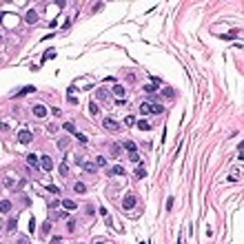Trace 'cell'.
I'll return each mask as SVG.
<instances>
[{"label": "cell", "mask_w": 244, "mask_h": 244, "mask_svg": "<svg viewBox=\"0 0 244 244\" xmlns=\"http://www.w3.org/2000/svg\"><path fill=\"white\" fill-rule=\"evenodd\" d=\"M102 127H104L107 131H111V133H115V131H120V122H115L113 118H109V115H107V118L102 120Z\"/></svg>", "instance_id": "cell-1"}, {"label": "cell", "mask_w": 244, "mask_h": 244, "mask_svg": "<svg viewBox=\"0 0 244 244\" xmlns=\"http://www.w3.org/2000/svg\"><path fill=\"white\" fill-rule=\"evenodd\" d=\"M40 166L44 171H53V160L49 158V155H40Z\"/></svg>", "instance_id": "cell-2"}, {"label": "cell", "mask_w": 244, "mask_h": 244, "mask_svg": "<svg viewBox=\"0 0 244 244\" xmlns=\"http://www.w3.org/2000/svg\"><path fill=\"white\" fill-rule=\"evenodd\" d=\"M135 202H138V200H135V195H133V193H129V195H125V200H122V206H125V209H133V206H135Z\"/></svg>", "instance_id": "cell-3"}, {"label": "cell", "mask_w": 244, "mask_h": 244, "mask_svg": "<svg viewBox=\"0 0 244 244\" xmlns=\"http://www.w3.org/2000/svg\"><path fill=\"white\" fill-rule=\"evenodd\" d=\"M27 164L33 166V169H38V166H40V158H38V153H27Z\"/></svg>", "instance_id": "cell-4"}, {"label": "cell", "mask_w": 244, "mask_h": 244, "mask_svg": "<svg viewBox=\"0 0 244 244\" xmlns=\"http://www.w3.org/2000/svg\"><path fill=\"white\" fill-rule=\"evenodd\" d=\"M24 22H27V24L38 22V11H36V9H29V11H27V16H24Z\"/></svg>", "instance_id": "cell-5"}, {"label": "cell", "mask_w": 244, "mask_h": 244, "mask_svg": "<svg viewBox=\"0 0 244 244\" xmlns=\"http://www.w3.org/2000/svg\"><path fill=\"white\" fill-rule=\"evenodd\" d=\"M18 140H20V144H29V142L33 140V135H31L29 131H20V133H18Z\"/></svg>", "instance_id": "cell-6"}, {"label": "cell", "mask_w": 244, "mask_h": 244, "mask_svg": "<svg viewBox=\"0 0 244 244\" xmlns=\"http://www.w3.org/2000/svg\"><path fill=\"white\" fill-rule=\"evenodd\" d=\"M33 115H36V118H44V115H47V107L38 102V104L33 107Z\"/></svg>", "instance_id": "cell-7"}, {"label": "cell", "mask_w": 244, "mask_h": 244, "mask_svg": "<svg viewBox=\"0 0 244 244\" xmlns=\"http://www.w3.org/2000/svg\"><path fill=\"white\" fill-rule=\"evenodd\" d=\"M111 91H113V95L118 98V100H120V98H125V93H127V89L122 87V84H113V89H111Z\"/></svg>", "instance_id": "cell-8"}, {"label": "cell", "mask_w": 244, "mask_h": 244, "mask_svg": "<svg viewBox=\"0 0 244 244\" xmlns=\"http://www.w3.org/2000/svg\"><path fill=\"white\" fill-rule=\"evenodd\" d=\"M109 153H111V158H120L122 155V144H111Z\"/></svg>", "instance_id": "cell-9"}, {"label": "cell", "mask_w": 244, "mask_h": 244, "mask_svg": "<svg viewBox=\"0 0 244 244\" xmlns=\"http://www.w3.org/2000/svg\"><path fill=\"white\" fill-rule=\"evenodd\" d=\"M22 184H24L22 180H20V182H13L11 178H5V186H7V189H20Z\"/></svg>", "instance_id": "cell-10"}, {"label": "cell", "mask_w": 244, "mask_h": 244, "mask_svg": "<svg viewBox=\"0 0 244 244\" xmlns=\"http://www.w3.org/2000/svg\"><path fill=\"white\" fill-rule=\"evenodd\" d=\"M82 169L87 171V173H98V166H95V162H82Z\"/></svg>", "instance_id": "cell-11"}, {"label": "cell", "mask_w": 244, "mask_h": 244, "mask_svg": "<svg viewBox=\"0 0 244 244\" xmlns=\"http://www.w3.org/2000/svg\"><path fill=\"white\" fill-rule=\"evenodd\" d=\"M135 178H138V180L146 178V166H144V164H138V169H135Z\"/></svg>", "instance_id": "cell-12"}, {"label": "cell", "mask_w": 244, "mask_h": 244, "mask_svg": "<svg viewBox=\"0 0 244 244\" xmlns=\"http://www.w3.org/2000/svg\"><path fill=\"white\" fill-rule=\"evenodd\" d=\"M109 173H111V175H125V166L115 164V166H111V169H109Z\"/></svg>", "instance_id": "cell-13"}, {"label": "cell", "mask_w": 244, "mask_h": 244, "mask_svg": "<svg viewBox=\"0 0 244 244\" xmlns=\"http://www.w3.org/2000/svg\"><path fill=\"white\" fill-rule=\"evenodd\" d=\"M62 206H64V211H76L78 209V204L73 200H62Z\"/></svg>", "instance_id": "cell-14"}, {"label": "cell", "mask_w": 244, "mask_h": 244, "mask_svg": "<svg viewBox=\"0 0 244 244\" xmlns=\"http://www.w3.org/2000/svg\"><path fill=\"white\" fill-rule=\"evenodd\" d=\"M11 211V202L9 200H0V213H9Z\"/></svg>", "instance_id": "cell-15"}, {"label": "cell", "mask_w": 244, "mask_h": 244, "mask_svg": "<svg viewBox=\"0 0 244 244\" xmlns=\"http://www.w3.org/2000/svg\"><path fill=\"white\" fill-rule=\"evenodd\" d=\"M73 191H76V193H87V184L84 182H76V184H73Z\"/></svg>", "instance_id": "cell-16"}, {"label": "cell", "mask_w": 244, "mask_h": 244, "mask_svg": "<svg viewBox=\"0 0 244 244\" xmlns=\"http://www.w3.org/2000/svg\"><path fill=\"white\" fill-rule=\"evenodd\" d=\"M58 173H60L62 178H64V175H69V164H67V160H64V162L58 166Z\"/></svg>", "instance_id": "cell-17"}, {"label": "cell", "mask_w": 244, "mask_h": 244, "mask_svg": "<svg viewBox=\"0 0 244 244\" xmlns=\"http://www.w3.org/2000/svg\"><path fill=\"white\" fill-rule=\"evenodd\" d=\"M135 125H138V129H142V131H149V129H151V125H149L146 120H138Z\"/></svg>", "instance_id": "cell-18"}, {"label": "cell", "mask_w": 244, "mask_h": 244, "mask_svg": "<svg viewBox=\"0 0 244 244\" xmlns=\"http://www.w3.org/2000/svg\"><path fill=\"white\" fill-rule=\"evenodd\" d=\"M149 109H151V113H162V111H164L160 102H153V104H149Z\"/></svg>", "instance_id": "cell-19"}, {"label": "cell", "mask_w": 244, "mask_h": 244, "mask_svg": "<svg viewBox=\"0 0 244 244\" xmlns=\"http://www.w3.org/2000/svg\"><path fill=\"white\" fill-rule=\"evenodd\" d=\"M31 91H36V87H24V89H20V91L13 93V95H16V98H18V95H27V93H31Z\"/></svg>", "instance_id": "cell-20"}, {"label": "cell", "mask_w": 244, "mask_h": 244, "mask_svg": "<svg viewBox=\"0 0 244 244\" xmlns=\"http://www.w3.org/2000/svg\"><path fill=\"white\" fill-rule=\"evenodd\" d=\"M162 95H164V98H175V91L171 89V87H164V89H162Z\"/></svg>", "instance_id": "cell-21"}, {"label": "cell", "mask_w": 244, "mask_h": 244, "mask_svg": "<svg viewBox=\"0 0 244 244\" xmlns=\"http://www.w3.org/2000/svg\"><path fill=\"white\" fill-rule=\"evenodd\" d=\"M122 149H127L129 153H131V151H135V142H131V140H127L125 144H122Z\"/></svg>", "instance_id": "cell-22"}, {"label": "cell", "mask_w": 244, "mask_h": 244, "mask_svg": "<svg viewBox=\"0 0 244 244\" xmlns=\"http://www.w3.org/2000/svg\"><path fill=\"white\" fill-rule=\"evenodd\" d=\"M62 127H64V131H67V133H76V125H73V122H64Z\"/></svg>", "instance_id": "cell-23"}, {"label": "cell", "mask_w": 244, "mask_h": 244, "mask_svg": "<svg viewBox=\"0 0 244 244\" xmlns=\"http://www.w3.org/2000/svg\"><path fill=\"white\" fill-rule=\"evenodd\" d=\"M95 166H98V169H100V166H107V158H104V155H98V158H95Z\"/></svg>", "instance_id": "cell-24"}, {"label": "cell", "mask_w": 244, "mask_h": 244, "mask_svg": "<svg viewBox=\"0 0 244 244\" xmlns=\"http://www.w3.org/2000/svg\"><path fill=\"white\" fill-rule=\"evenodd\" d=\"M16 224H18V220H16V217H11V220H9V224H7V231H9V233H13V231H16Z\"/></svg>", "instance_id": "cell-25"}, {"label": "cell", "mask_w": 244, "mask_h": 244, "mask_svg": "<svg viewBox=\"0 0 244 244\" xmlns=\"http://www.w3.org/2000/svg\"><path fill=\"white\" fill-rule=\"evenodd\" d=\"M69 146V138H60L58 140V149H67Z\"/></svg>", "instance_id": "cell-26"}, {"label": "cell", "mask_w": 244, "mask_h": 244, "mask_svg": "<svg viewBox=\"0 0 244 244\" xmlns=\"http://www.w3.org/2000/svg\"><path fill=\"white\" fill-rule=\"evenodd\" d=\"M89 113H91V115H98V113H100V109H98V104L89 102Z\"/></svg>", "instance_id": "cell-27"}, {"label": "cell", "mask_w": 244, "mask_h": 244, "mask_svg": "<svg viewBox=\"0 0 244 244\" xmlns=\"http://www.w3.org/2000/svg\"><path fill=\"white\" fill-rule=\"evenodd\" d=\"M140 113H142V115L151 113V109H149V104H146V102H142V104H140Z\"/></svg>", "instance_id": "cell-28"}, {"label": "cell", "mask_w": 244, "mask_h": 244, "mask_svg": "<svg viewBox=\"0 0 244 244\" xmlns=\"http://www.w3.org/2000/svg\"><path fill=\"white\" fill-rule=\"evenodd\" d=\"M51 58H56V51H47V53L42 56V62H47V60H51Z\"/></svg>", "instance_id": "cell-29"}, {"label": "cell", "mask_w": 244, "mask_h": 244, "mask_svg": "<svg viewBox=\"0 0 244 244\" xmlns=\"http://www.w3.org/2000/svg\"><path fill=\"white\" fill-rule=\"evenodd\" d=\"M47 191H49V193H53V195H58V193H60V189H58L56 184H49V186H47Z\"/></svg>", "instance_id": "cell-30"}, {"label": "cell", "mask_w": 244, "mask_h": 244, "mask_svg": "<svg viewBox=\"0 0 244 244\" xmlns=\"http://www.w3.org/2000/svg\"><path fill=\"white\" fill-rule=\"evenodd\" d=\"M73 229H76V220H69V222H67V231L73 233Z\"/></svg>", "instance_id": "cell-31"}, {"label": "cell", "mask_w": 244, "mask_h": 244, "mask_svg": "<svg viewBox=\"0 0 244 244\" xmlns=\"http://www.w3.org/2000/svg\"><path fill=\"white\" fill-rule=\"evenodd\" d=\"M129 160H131V162H140V155H138V151H131V153H129Z\"/></svg>", "instance_id": "cell-32"}, {"label": "cell", "mask_w": 244, "mask_h": 244, "mask_svg": "<svg viewBox=\"0 0 244 244\" xmlns=\"http://www.w3.org/2000/svg\"><path fill=\"white\" fill-rule=\"evenodd\" d=\"M125 125H127V127L135 125V118H133V115H127V118H125Z\"/></svg>", "instance_id": "cell-33"}, {"label": "cell", "mask_w": 244, "mask_h": 244, "mask_svg": "<svg viewBox=\"0 0 244 244\" xmlns=\"http://www.w3.org/2000/svg\"><path fill=\"white\" fill-rule=\"evenodd\" d=\"M42 233H44V235L51 233V222H44V224H42Z\"/></svg>", "instance_id": "cell-34"}, {"label": "cell", "mask_w": 244, "mask_h": 244, "mask_svg": "<svg viewBox=\"0 0 244 244\" xmlns=\"http://www.w3.org/2000/svg\"><path fill=\"white\" fill-rule=\"evenodd\" d=\"M155 89H158V84H144V91L146 93H153Z\"/></svg>", "instance_id": "cell-35"}, {"label": "cell", "mask_w": 244, "mask_h": 244, "mask_svg": "<svg viewBox=\"0 0 244 244\" xmlns=\"http://www.w3.org/2000/svg\"><path fill=\"white\" fill-rule=\"evenodd\" d=\"M76 138H78V140H80V142H82V144H87V140H89V138H87V135H84V133H76Z\"/></svg>", "instance_id": "cell-36"}, {"label": "cell", "mask_w": 244, "mask_h": 244, "mask_svg": "<svg viewBox=\"0 0 244 244\" xmlns=\"http://www.w3.org/2000/svg\"><path fill=\"white\" fill-rule=\"evenodd\" d=\"M173 204H175V200H173V198H169V200H166V211L173 209Z\"/></svg>", "instance_id": "cell-37"}, {"label": "cell", "mask_w": 244, "mask_h": 244, "mask_svg": "<svg viewBox=\"0 0 244 244\" xmlns=\"http://www.w3.org/2000/svg\"><path fill=\"white\" fill-rule=\"evenodd\" d=\"M29 231H31V233H33V231H36V220H33V217H31V220H29Z\"/></svg>", "instance_id": "cell-38"}, {"label": "cell", "mask_w": 244, "mask_h": 244, "mask_svg": "<svg viewBox=\"0 0 244 244\" xmlns=\"http://www.w3.org/2000/svg\"><path fill=\"white\" fill-rule=\"evenodd\" d=\"M51 113H53V115H56V118H60V115H62V111H60V109H58V107H53V109H51Z\"/></svg>", "instance_id": "cell-39"}, {"label": "cell", "mask_w": 244, "mask_h": 244, "mask_svg": "<svg viewBox=\"0 0 244 244\" xmlns=\"http://www.w3.org/2000/svg\"><path fill=\"white\" fill-rule=\"evenodd\" d=\"M98 98H100V100H104V98H107V91H104V89H100V91H98Z\"/></svg>", "instance_id": "cell-40"}, {"label": "cell", "mask_w": 244, "mask_h": 244, "mask_svg": "<svg viewBox=\"0 0 244 244\" xmlns=\"http://www.w3.org/2000/svg\"><path fill=\"white\" fill-rule=\"evenodd\" d=\"M18 244H31V242H29V237H24V235H22V237L18 240Z\"/></svg>", "instance_id": "cell-41"}, {"label": "cell", "mask_w": 244, "mask_h": 244, "mask_svg": "<svg viewBox=\"0 0 244 244\" xmlns=\"http://www.w3.org/2000/svg\"><path fill=\"white\" fill-rule=\"evenodd\" d=\"M51 244H62V240H60V237H53V240H51Z\"/></svg>", "instance_id": "cell-42"}, {"label": "cell", "mask_w": 244, "mask_h": 244, "mask_svg": "<svg viewBox=\"0 0 244 244\" xmlns=\"http://www.w3.org/2000/svg\"><path fill=\"white\" fill-rule=\"evenodd\" d=\"M3 18H5V13H0V22H3Z\"/></svg>", "instance_id": "cell-43"}, {"label": "cell", "mask_w": 244, "mask_h": 244, "mask_svg": "<svg viewBox=\"0 0 244 244\" xmlns=\"http://www.w3.org/2000/svg\"><path fill=\"white\" fill-rule=\"evenodd\" d=\"M95 244H104V242H95Z\"/></svg>", "instance_id": "cell-44"}, {"label": "cell", "mask_w": 244, "mask_h": 244, "mask_svg": "<svg viewBox=\"0 0 244 244\" xmlns=\"http://www.w3.org/2000/svg\"><path fill=\"white\" fill-rule=\"evenodd\" d=\"M0 40H3V33H0Z\"/></svg>", "instance_id": "cell-45"}]
</instances>
